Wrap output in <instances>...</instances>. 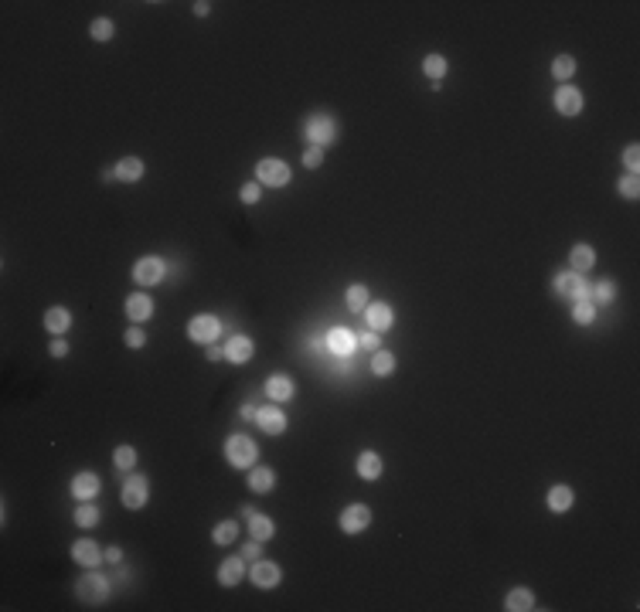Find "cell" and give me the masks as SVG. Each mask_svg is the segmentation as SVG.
Instances as JSON below:
<instances>
[{"mask_svg":"<svg viewBox=\"0 0 640 612\" xmlns=\"http://www.w3.org/2000/svg\"><path fill=\"white\" fill-rule=\"evenodd\" d=\"M225 459H229L235 469L256 466V442H253L249 435H229V442H225Z\"/></svg>","mask_w":640,"mask_h":612,"instance_id":"obj_1","label":"cell"},{"mask_svg":"<svg viewBox=\"0 0 640 612\" xmlns=\"http://www.w3.org/2000/svg\"><path fill=\"white\" fill-rule=\"evenodd\" d=\"M290 177H293L290 163H283L276 156H262L256 163V180L259 184H266V187H286Z\"/></svg>","mask_w":640,"mask_h":612,"instance_id":"obj_2","label":"cell"},{"mask_svg":"<svg viewBox=\"0 0 640 612\" xmlns=\"http://www.w3.org/2000/svg\"><path fill=\"white\" fill-rule=\"evenodd\" d=\"M76 595H78V602H85V606H103L106 595H109V582H106L103 575L89 571V575H82L76 582Z\"/></svg>","mask_w":640,"mask_h":612,"instance_id":"obj_3","label":"cell"},{"mask_svg":"<svg viewBox=\"0 0 640 612\" xmlns=\"http://www.w3.org/2000/svg\"><path fill=\"white\" fill-rule=\"evenodd\" d=\"M218 333H222V320L211 316V313H198V316L187 323V337H191L194 344H205V347L218 340Z\"/></svg>","mask_w":640,"mask_h":612,"instance_id":"obj_4","label":"cell"},{"mask_svg":"<svg viewBox=\"0 0 640 612\" xmlns=\"http://www.w3.org/2000/svg\"><path fill=\"white\" fill-rule=\"evenodd\" d=\"M147 497H150V486H147V480H143L140 473H129L127 483H123V493H120L123 507H127V510H140L143 504H147Z\"/></svg>","mask_w":640,"mask_h":612,"instance_id":"obj_5","label":"cell"},{"mask_svg":"<svg viewBox=\"0 0 640 612\" xmlns=\"http://www.w3.org/2000/svg\"><path fill=\"white\" fill-rule=\"evenodd\" d=\"M555 293L565 300H589V282L583 279V272H559L555 276Z\"/></svg>","mask_w":640,"mask_h":612,"instance_id":"obj_6","label":"cell"},{"mask_svg":"<svg viewBox=\"0 0 640 612\" xmlns=\"http://www.w3.org/2000/svg\"><path fill=\"white\" fill-rule=\"evenodd\" d=\"M304 133H307V143L310 147H327L334 143V119L331 116H310L307 123H304Z\"/></svg>","mask_w":640,"mask_h":612,"instance_id":"obj_7","label":"cell"},{"mask_svg":"<svg viewBox=\"0 0 640 612\" xmlns=\"http://www.w3.org/2000/svg\"><path fill=\"white\" fill-rule=\"evenodd\" d=\"M164 276H167V265H164V258H157V255H147V258H140V262L133 265V279L140 282V286H157Z\"/></svg>","mask_w":640,"mask_h":612,"instance_id":"obj_8","label":"cell"},{"mask_svg":"<svg viewBox=\"0 0 640 612\" xmlns=\"http://www.w3.org/2000/svg\"><path fill=\"white\" fill-rule=\"evenodd\" d=\"M371 524V507L368 504H351L341 510V531L344 534H361Z\"/></svg>","mask_w":640,"mask_h":612,"instance_id":"obj_9","label":"cell"},{"mask_svg":"<svg viewBox=\"0 0 640 612\" xmlns=\"http://www.w3.org/2000/svg\"><path fill=\"white\" fill-rule=\"evenodd\" d=\"M72 558H76L78 564H85V568H96V564H103L106 561V551L92 541V537H82V541L72 544Z\"/></svg>","mask_w":640,"mask_h":612,"instance_id":"obj_10","label":"cell"},{"mask_svg":"<svg viewBox=\"0 0 640 612\" xmlns=\"http://www.w3.org/2000/svg\"><path fill=\"white\" fill-rule=\"evenodd\" d=\"M256 422L266 435H283L286 432V415H283L276 405H262L256 408Z\"/></svg>","mask_w":640,"mask_h":612,"instance_id":"obj_11","label":"cell"},{"mask_svg":"<svg viewBox=\"0 0 640 612\" xmlns=\"http://www.w3.org/2000/svg\"><path fill=\"white\" fill-rule=\"evenodd\" d=\"M555 109H559L562 116H579V112H583V92L572 89V85L565 82L562 89H555Z\"/></svg>","mask_w":640,"mask_h":612,"instance_id":"obj_12","label":"cell"},{"mask_svg":"<svg viewBox=\"0 0 640 612\" xmlns=\"http://www.w3.org/2000/svg\"><path fill=\"white\" fill-rule=\"evenodd\" d=\"M392 306L388 303H368V309H364V323H368V330H375V333H382V330H388L392 327Z\"/></svg>","mask_w":640,"mask_h":612,"instance_id":"obj_13","label":"cell"},{"mask_svg":"<svg viewBox=\"0 0 640 612\" xmlns=\"http://www.w3.org/2000/svg\"><path fill=\"white\" fill-rule=\"evenodd\" d=\"M246 578V558L242 555H235V558H225L222 564H218V582L225 588H232V585H239Z\"/></svg>","mask_w":640,"mask_h":612,"instance_id":"obj_14","label":"cell"},{"mask_svg":"<svg viewBox=\"0 0 640 612\" xmlns=\"http://www.w3.org/2000/svg\"><path fill=\"white\" fill-rule=\"evenodd\" d=\"M99 486L103 483H99L96 473H76L69 490H72V497H78V500H92V497H99Z\"/></svg>","mask_w":640,"mask_h":612,"instance_id":"obj_15","label":"cell"},{"mask_svg":"<svg viewBox=\"0 0 640 612\" xmlns=\"http://www.w3.org/2000/svg\"><path fill=\"white\" fill-rule=\"evenodd\" d=\"M127 316L129 320H136V323L150 320V316H154V300H150L147 293H129L127 296Z\"/></svg>","mask_w":640,"mask_h":612,"instance_id":"obj_16","label":"cell"},{"mask_svg":"<svg viewBox=\"0 0 640 612\" xmlns=\"http://www.w3.org/2000/svg\"><path fill=\"white\" fill-rule=\"evenodd\" d=\"M253 351H256V344H253L246 333H235L229 344H225V360H232V364H246V360L253 357Z\"/></svg>","mask_w":640,"mask_h":612,"instance_id":"obj_17","label":"cell"},{"mask_svg":"<svg viewBox=\"0 0 640 612\" xmlns=\"http://www.w3.org/2000/svg\"><path fill=\"white\" fill-rule=\"evenodd\" d=\"M253 582H256L259 588H276L280 585V564L259 558L256 564H253Z\"/></svg>","mask_w":640,"mask_h":612,"instance_id":"obj_18","label":"cell"},{"mask_svg":"<svg viewBox=\"0 0 640 612\" xmlns=\"http://www.w3.org/2000/svg\"><path fill=\"white\" fill-rule=\"evenodd\" d=\"M592 265H596V252H592V245H586V242L572 245V252H569V269H572V272H589Z\"/></svg>","mask_w":640,"mask_h":612,"instance_id":"obj_19","label":"cell"},{"mask_svg":"<svg viewBox=\"0 0 640 612\" xmlns=\"http://www.w3.org/2000/svg\"><path fill=\"white\" fill-rule=\"evenodd\" d=\"M293 391H297V384L290 374H273L269 381H266V395L269 398H276V402H290L293 398Z\"/></svg>","mask_w":640,"mask_h":612,"instance_id":"obj_20","label":"cell"},{"mask_svg":"<svg viewBox=\"0 0 640 612\" xmlns=\"http://www.w3.org/2000/svg\"><path fill=\"white\" fill-rule=\"evenodd\" d=\"M273 486H276V473L269 466H253L249 469V490L253 493H269Z\"/></svg>","mask_w":640,"mask_h":612,"instance_id":"obj_21","label":"cell"},{"mask_svg":"<svg viewBox=\"0 0 640 612\" xmlns=\"http://www.w3.org/2000/svg\"><path fill=\"white\" fill-rule=\"evenodd\" d=\"M504 609H508V612H528V609H535V595H532V588H511V592L504 595Z\"/></svg>","mask_w":640,"mask_h":612,"instance_id":"obj_22","label":"cell"},{"mask_svg":"<svg viewBox=\"0 0 640 612\" xmlns=\"http://www.w3.org/2000/svg\"><path fill=\"white\" fill-rule=\"evenodd\" d=\"M327 347H331L337 357H351V351L358 347V340L351 337V330H341V327H337V330H331V337H327Z\"/></svg>","mask_w":640,"mask_h":612,"instance_id":"obj_23","label":"cell"},{"mask_svg":"<svg viewBox=\"0 0 640 612\" xmlns=\"http://www.w3.org/2000/svg\"><path fill=\"white\" fill-rule=\"evenodd\" d=\"M72 327V313L65 309V306H52L48 313H45V330L48 333H65Z\"/></svg>","mask_w":640,"mask_h":612,"instance_id":"obj_24","label":"cell"},{"mask_svg":"<svg viewBox=\"0 0 640 612\" xmlns=\"http://www.w3.org/2000/svg\"><path fill=\"white\" fill-rule=\"evenodd\" d=\"M344 303H348V309H355V313H364L368 309V303H371V293H368V286H348L344 289Z\"/></svg>","mask_w":640,"mask_h":612,"instance_id":"obj_25","label":"cell"},{"mask_svg":"<svg viewBox=\"0 0 640 612\" xmlns=\"http://www.w3.org/2000/svg\"><path fill=\"white\" fill-rule=\"evenodd\" d=\"M572 500H576L572 486L559 483V486H552V490H548V507L555 510V513H565V510L572 507Z\"/></svg>","mask_w":640,"mask_h":612,"instance_id":"obj_26","label":"cell"},{"mask_svg":"<svg viewBox=\"0 0 640 612\" xmlns=\"http://www.w3.org/2000/svg\"><path fill=\"white\" fill-rule=\"evenodd\" d=\"M358 476L361 480H378V476H382V456H378V453H361L358 456Z\"/></svg>","mask_w":640,"mask_h":612,"instance_id":"obj_27","label":"cell"},{"mask_svg":"<svg viewBox=\"0 0 640 612\" xmlns=\"http://www.w3.org/2000/svg\"><path fill=\"white\" fill-rule=\"evenodd\" d=\"M143 177V160L140 156H123L120 163H116V180H140Z\"/></svg>","mask_w":640,"mask_h":612,"instance_id":"obj_28","label":"cell"},{"mask_svg":"<svg viewBox=\"0 0 640 612\" xmlns=\"http://www.w3.org/2000/svg\"><path fill=\"white\" fill-rule=\"evenodd\" d=\"M103 520V510L96 507L92 500H82V507H76V524L78 527H96Z\"/></svg>","mask_w":640,"mask_h":612,"instance_id":"obj_29","label":"cell"},{"mask_svg":"<svg viewBox=\"0 0 640 612\" xmlns=\"http://www.w3.org/2000/svg\"><path fill=\"white\" fill-rule=\"evenodd\" d=\"M249 534H253L259 544H262V541H269V537L276 534V524H273L266 513H256V517L249 520Z\"/></svg>","mask_w":640,"mask_h":612,"instance_id":"obj_30","label":"cell"},{"mask_svg":"<svg viewBox=\"0 0 640 612\" xmlns=\"http://www.w3.org/2000/svg\"><path fill=\"white\" fill-rule=\"evenodd\" d=\"M552 75H555L565 85L569 78L576 75V58H572V54H559V58L552 61Z\"/></svg>","mask_w":640,"mask_h":612,"instance_id":"obj_31","label":"cell"},{"mask_svg":"<svg viewBox=\"0 0 640 612\" xmlns=\"http://www.w3.org/2000/svg\"><path fill=\"white\" fill-rule=\"evenodd\" d=\"M371 371H375L378 378L392 374V371H395V354H388V351H375V354H371Z\"/></svg>","mask_w":640,"mask_h":612,"instance_id":"obj_32","label":"cell"},{"mask_svg":"<svg viewBox=\"0 0 640 612\" xmlns=\"http://www.w3.org/2000/svg\"><path fill=\"white\" fill-rule=\"evenodd\" d=\"M235 537H239V524H235V520H222V524L211 531V541H215V544H222V548L232 544Z\"/></svg>","mask_w":640,"mask_h":612,"instance_id":"obj_33","label":"cell"},{"mask_svg":"<svg viewBox=\"0 0 640 612\" xmlns=\"http://www.w3.org/2000/svg\"><path fill=\"white\" fill-rule=\"evenodd\" d=\"M616 194H620V198H627V201H637V198H640V180H637V174H627V177L616 180Z\"/></svg>","mask_w":640,"mask_h":612,"instance_id":"obj_34","label":"cell"},{"mask_svg":"<svg viewBox=\"0 0 640 612\" xmlns=\"http://www.w3.org/2000/svg\"><path fill=\"white\" fill-rule=\"evenodd\" d=\"M422 72L433 78V82H439V78L446 75V58L443 54H426L422 58Z\"/></svg>","mask_w":640,"mask_h":612,"instance_id":"obj_35","label":"cell"},{"mask_svg":"<svg viewBox=\"0 0 640 612\" xmlns=\"http://www.w3.org/2000/svg\"><path fill=\"white\" fill-rule=\"evenodd\" d=\"M589 300H596V303H613V300H616V286L610 279L596 282V286L589 289Z\"/></svg>","mask_w":640,"mask_h":612,"instance_id":"obj_36","label":"cell"},{"mask_svg":"<svg viewBox=\"0 0 640 612\" xmlns=\"http://www.w3.org/2000/svg\"><path fill=\"white\" fill-rule=\"evenodd\" d=\"M572 320L576 323H592L596 320V306H592V300H576V306H572Z\"/></svg>","mask_w":640,"mask_h":612,"instance_id":"obj_37","label":"cell"},{"mask_svg":"<svg viewBox=\"0 0 640 612\" xmlns=\"http://www.w3.org/2000/svg\"><path fill=\"white\" fill-rule=\"evenodd\" d=\"M113 462H116V469H133V466H136V449H133V446H116Z\"/></svg>","mask_w":640,"mask_h":612,"instance_id":"obj_38","label":"cell"},{"mask_svg":"<svg viewBox=\"0 0 640 612\" xmlns=\"http://www.w3.org/2000/svg\"><path fill=\"white\" fill-rule=\"evenodd\" d=\"M113 31H116V24H113L109 17H96L92 27H89V34H92L96 41H109V38H113Z\"/></svg>","mask_w":640,"mask_h":612,"instance_id":"obj_39","label":"cell"},{"mask_svg":"<svg viewBox=\"0 0 640 612\" xmlns=\"http://www.w3.org/2000/svg\"><path fill=\"white\" fill-rule=\"evenodd\" d=\"M239 198H242V204H256L259 198H262V184H259V180H249V184H242Z\"/></svg>","mask_w":640,"mask_h":612,"instance_id":"obj_40","label":"cell"},{"mask_svg":"<svg viewBox=\"0 0 640 612\" xmlns=\"http://www.w3.org/2000/svg\"><path fill=\"white\" fill-rule=\"evenodd\" d=\"M320 163H324V150H320V147H307V150H304V167L317 170Z\"/></svg>","mask_w":640,"mask_h":612,"instance_id":"obj_41","label":"cell"},{"mask_svg":"<svg viewBox=\"0 0 640 612\" xmlns=\"http://www.w3.org/2000/svg\"><path fill=\"white\" fill-rule=\"evenodd\" d=\"M123 340H127V347L136 351V347H143V344H147V333L140 330V327H129V330L123 333Z\"/></svg>","mask_w":640,"mask_h":612,"instance_id":"obj_42","label":"cell"},{"mask_svg":"<svg viewBox=\"0 0 640 612\" xmlns=\"http://www.w3.org/2000/svg\"><path fill=\"white\" fill-rule=\"evenodd\" d=\"M623 167H627L630 174H637L640 170V150L637 147H627V150H623Z\"/></svg>","mask_w":640,"mask_h":612,"instance_id":"obj_43","label":"cell"},{"mask_svg":"<svg viewBox=\"0 0 640 612\" xmlns=\"http://www.w3.org/2000/svg\"><path fill=\"white\" fill-rule=\"evenodd\" d=\"M358 347H364V351H371V354H375V351H378V333L371 330V333H361L358 337Z\"/></svg>","mask_w":640,"mask_h":612,"instance_id":"obj_44","label":"cell"},{"mask_svg":"<svg viewBox=\"0 0 640 612\" xmlns=\"http://www.w3.org/2000/svg\"><path fill=\"white\" fill-rule=\"evenodd\" d=\"M239 555H242L246 561H259V541L256 537H253L249 544H242V551H239Z\"/></svg>","mask_w":640,"mask_h":612,"instance_id":"obj_45","label":"cell"},{"mask_svg":"<svg viewBox=\"0 0 640 612\" xmlns=\"http://www.w3.org/2000/svg\"><path fill=\"white\" fill-rule=\"evenodd\" d=\"M48 351H52V357H65L69 354V344H65L62 337H55L52 344H48Z\"/></svg>","mask_w":640,"mask_h":612,"instance_id":"obj_46","label":"cell"},{"mask_svg":"<svg viewBox=\"0 0 640 612\" xmlns=\"http://www.w3.org/2000/svg\"><path fill=\"white\" fill-rule=\"evenodd\" d=\"M208 360H225V347H218V344H208Z\"/></svg>","mask_w":640,"mask_h":612,"instance_id":"obj_47","label":"cell"},{"mask_svg":"<svg viewBox=\"0 0 640 612\" xmlns=\"http://www.w3.org/2000/svg\"><path fill=\"white\" fill-rule=\"evenodd\" d=\"M106 561H109V564H120V561H123V551H120V548H106Z\"/></svg>","mask_w":640,"mask_h":612,"instance_id":"obj_48","label":"cell"},{"mask_svg":"<svg viewBox=\"0 0 640 612\" xmlns=\"http://www.w3.org/2000/svg\"><path fill=\"white\" fill-rule=\"evenodd\" d=\"M208 10H211L208 0H198V3H194V14H198V17H208Z\"/></svg>","mask_w":640,"mask_h":612,"instance_id":"obj_49","label":"cell"},{"mask_svg":"<svg viewBox=\"0 0 640 612\" xmlns=\"http://www.w3.org/2000/svg\"><path fill=\"white\" fill-rule=\"evenodd\" d=\"M242 517H246V520H253V517H256V507H249V504H246V507H242Z\"/></svg>","mask_w":640,"mask_h":612,"instance_id":"obj_50","label":"cell"}]
</instances>
